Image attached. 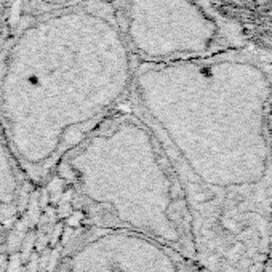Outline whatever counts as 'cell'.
Segmentation results:
<instances>
[{
  "label": "cell",
  "mask_w": 272,
  "mask_h": 272,
  "mask_svg": "<svg viewBox=\"0 0 272 272\" xmlns=\"http://www.w3.org/2000/svg\"><path fill=\"white\" fill-rule=\"evenodd\" d=\"M130 106L181 184L200 272H272V64L232 50L139 64Z\"/></svg>",
  "instance_id": "1"
},
{
  "label": "cell",
  "mask_w": 272,
  "mask_h": 272,
  "mask_svg": "<svg viewBox=\"0 0 272 272\" xmlns=\"http://www.w3.org/2000/svg\"><path fill=\"white\" fill-rule=\"evenodd\" d=\"M127 38L106 19L66 10L34 19L6 47L2 111L11 144L34 170L60 165L132 98Z\"/></svg>",
  "instance_id": "2"
},
{
  "label": "cell",
  "mask_w": 272,
  "mask_h": 272,
  "mask_svg": "<svg viewBox=\"0 0 272 272\" xmlns=\"http://www.w3.org/2000/svg\"><path fill=\"white\" fill-rule=\"evenodd\" d=\"M60 173L92 226L151 237L197 264L181 184L151 127L132 106L74 149Z\"/></svg>",
  "instance_id": "3"
},
{
  "label": "cell",
  "mask_w": 272,
  "mask_h": 272,
  "mask_svg": "<svg viewBox=\"0 0 272 272\" xmlns=\"http://www.w3.org/2000/svg\"><path fill=\"white\" fill-rule=\"evenodd\" d=\"M63 272H200L178 250L135 232L90 226L68 251Z\"/></svg>",
  "instance_id": "4"
},
{
  "label": "cell",
  "mask_w": 272,
  "mask_h": 272,
  "mask_svg": "<svg viewBox=\"0 0 272 272\" xmlns=\"http://www.w3.org/2000/svg\"><path fill=\"white\" fill-rule=\"evenodd\" d=\"M18 181L16 174L13 171V165L10 155L3 144V139L0 138V205H11L18 196Z\"/></svg>",
  "instance_id": "5"
},
{
  "label": "cell",
  "mask_w": 272,
  "mask_h": 272,
  "mask_svg": "<svg viewBox=\"0 0 272 272\" xmlns=\"http://www.w3.org/2000/svg\"><path fill=\"white\" fill-rule=\"evenodd\" d=\"M10 15V0H0V40L5 35L6 31V19Z\"/></svg>",
  "instance_id": "6"
},
{
  "label": "cell",
  "mask_w": 272,
  "mask_h": 272,
  "mask_svg": "<svg viewBox=\"0 0 272 272\" xmlns=\"http://www.w3.org/2000/svg\"><path fill=\"white\" fill-rule=\"evenodd\" d=\"M21 271V258L18 255H13L8 261V266H6V272H19Z\"/></svg>",
  "instance_id": "7"
},
{
  "label": "cell",
  "mask_w": 272,
  "mask_h": 272,
  "mask_svg": "<svg viewBox=\"0 0 272 272\" xmlns=\"http://www.w3.org/2000/svg\"><path fill=\"white\" fill-rule=\"evenodd\" d=\"M32 242H34V236H32V234H29V236L23 240V245H24V247H23V260H26V258H28V256L31 255Z\"/></svg>",
  "instance_id": "8"
},
{
  "label": "cell",
  "mask_w": 272,
  "mask_h": 272,
  "mask_svg": "<svg viewBox=\"0 0 272 272\" xmlns=\"http://www.w3.org/2000/svg\"><path fill=\"white\" fill-rule=\"evenodd\" d=\"M31 258H32V260H31L29 271L28 272H35L37 271V264H38V258H37V255H32Z\"/></svg>",
  "instance_id": "9"
}]
</instances>
